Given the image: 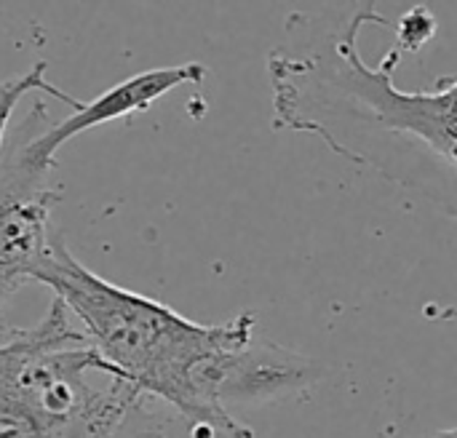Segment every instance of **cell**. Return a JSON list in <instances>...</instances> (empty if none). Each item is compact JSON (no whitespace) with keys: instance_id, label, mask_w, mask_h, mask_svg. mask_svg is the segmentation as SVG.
Here are the masks:
<instances>
[{"instance_id":"cell-8","label":"cell","mask_w":457,"mask_h":438,"mask_svg":"<svg viewBox=\"0 0 457 438\" xmlns=\"http://www.w3.org/2000/svg\"><path fill=\"white\" fill-rule=\"evenodd\" d=\"M434 35H436V16L431 13L428 5H415L396 24V48L402 54L420 51Z\"/></svg>"},{"instance_id":"cell-5","label":"cell","mask_w":457,"mask_h":438,"mask_svg":"<svg viewBox=\"0 0 457 438\" xmlns=\"http://www.w3.org/2000/svg\"><path fill=\"white\" fill-rule=\"evenodd\" d=\"M327 367L270 340H252L222 353L206 372L204 391L212 404H254L300 393L316 385Z\"/></svg>"},{"instance_id":"cell-4","label":"cell","mask_w":457,"mask_h":438,"mask_svg":"<svg viewBox=\"0 0 457 438\" xmlns=\"http://www.w3.org/2000/svg\"><path fill=\"white\" fill-rule=\"evenodd\" d=\"M206 78V67L201 62H185L174 67H153L126 80L110 86L99 96L80 102L64 120L54 126H40L46 120V104H35L32 112L16 126L21 136V153L29 163L40 169H56V150L78 134H86L102 123L120 120L126 115L142 112L153 107L161 96L171 94L179 86H198Z\"/></svg>"},{"instance_id":"cell-3","label":"cell","mask_w":457,"mask_h":438,"mask_svg":"<svg viewBox=\"0 0 457 438\" xmlns=\"http://www.w3.org/2000/svg\"><path fill=\"white\" fill-rule=\"evenodd\" d=\"M54 169L29 163L21 153L19 131L8 134L0 153V335L13 294L35 281L51 252V209L62 190L54 187Z\"/></svg>"},{"instance_id":"cell-1","label":"cell","mask_w":457,"mask_h":438,"mask_svg":"<svg viewBox=\"0 0 457 438\" xmlns=\"http://www.w3.org/2000/svg\"><path fill=\"white\" fill-rule=\"evenodd\" d=\"M367 24H388L370 3L343 27L268 54L273 126L319 136L337 155L423 195L457 219V72L402 91L394 45L378 67L359 51Z\"/></svg>"},{"instance_id":"cell-9","label":"cell","mask_w":457,"mask_h":438,"mask_svg":"<svg viewBox=\"0 0 457 438\" xmlns=\"http://www.w3.org/2000/svg\"><path fill=\"white\" fill-rule=\"evenodd\" d=\"M423 438H457V428H450V431H436V434H428Z\"/></svg>"},{"instance_id":"cell-7","label":"cell","mask_w":457,"mask_h":438,"mask_svg":"<svg viewBox=\"0 0 457 438\" xmlns=\"http://www.w3.org/2000/svg\"><path fill=\"white\" fill-rule=\"evenodd\" d=\"M32 91H40V94H48L59 102H64L67 107H78L80 99L59 91L48 78H46V62H35L29 70H24L21 75H13L8 80L0 83V153L5 147V139H8V126H11V118H13V110L19 104L21 96L32 94Z\"/></svg>"},{"instance_id":"cell-6","label":"cell","mask_w":457,"mask_h":438,"mask_svg":"<svg viewBox=\"0 0 457 438\" xmlns=\"http://www.w3.org/2000/svg\"><path fill=\"white\" fill-rule=\"evenodd\" d=\"M110 438H220L212 428L195 426L171 407L145 396L112 431Z\"/></svg>"},{"instance_id":"cell-2","label":"cell","mask_w":457,"mask_h":438,"mask_svg":"<svg viewBox=\"0 0 457 438\" xmlns=\"http://www.w3.org/2000/svg\"><path fill=\"white\" fill-rule=\"evenodd\" d=\"M35 281L54 292V300L70 310L99 356L139 393L212 428L220 438H254L249 426L212 404L204 391L214 361L254 340L252 313H238L222 324L190 321L169 305L88 270L59 233H54L48 260Z\"/></svg>"}]
</instances>
